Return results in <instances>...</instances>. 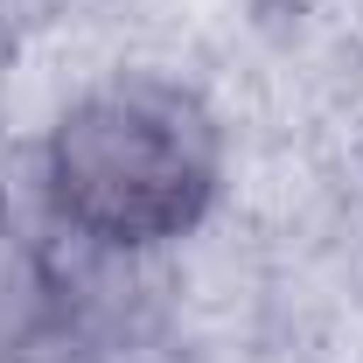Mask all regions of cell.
<instances>
[{"mask_svg": "<svg viewBox=\"0 0 363 363\" xmlns=\"http://www.w3.org/2000/svg\"><path fill=\"white\" fill-rule=\"evenodd\" d=\"M35 189L49 224L84 252L147 259L168 252L224 196V126L175 77L119 70L77 91L43 133Z\"/></svg>", "mask_w": 363, "mask_h": 363, "instance_id": "6da1fadb", "label": "cell"}, {"mask_svg": "<svg viewBox=\"0 0 363 363\" xmlns=\"http://www.w3.org/2000/svg\"><path fill=\"white\" fill-rule=\"evenodd\" d=\"M70 321V279L35 230L0 210V363L49 350Z\"/></svg>", "mask_w": 363, "mask_h": 363, "instance_id": "7a4b0ae2", "label": "cell"}]
</instances>
